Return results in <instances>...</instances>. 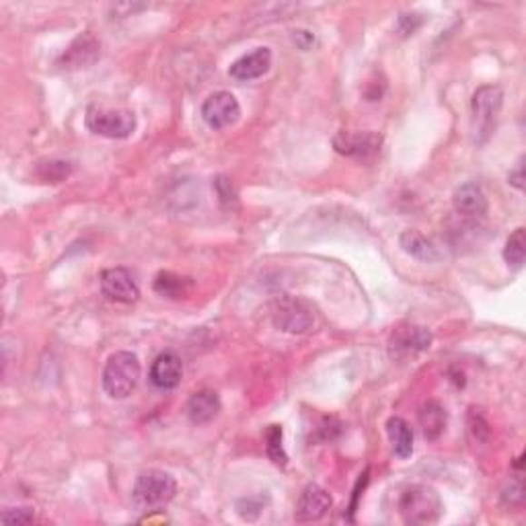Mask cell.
<instances>
[{"label":"cell","instance_id":"obj_4","mask_svg":"<svg viewBox=\"0 0 526 526\" xmlns=\"http://www.w3.org/2000/svg\"><path fill=\"white\" fill-rule=\"evenodd\" d=\"M140 360L132 352H115L109 356L104 368V389L107 397L112 399H125L134 392L140 381Z\"/></svg>","mask_w":526,"mask_h":526},{"label":"cell","instance_id":"obj_5","mask_svg":"<svg viewBox=\"0 0 526 526\" xmlns=\"http://www.w3.org/2000/svg\"><path fill=\"white\" fill-rule=\"evenodd\" d=\"M84 124L93 134L104 136L109 140L130 138L136 130V115L128 109H107L99 105H91L86 109Z\"/></svg>","mask_w":526,"mask_h":526},{"label":"cell","instance_id":"obj_6","mask_svg":"<svg viewBox=\"0 0 526 526\" xmlns=\"http://www.w3.org/2000/svg\"><path fill=\"white\" fill-rule=\"evenodd\" d=\"M273 325H276L280 332L286 333H306L309 329L315 325V311H313L311 304H306L304 301H298L293 296H284L273 304L272 313Z\"/></svg>","mask_w":526,"mask_h":526},{"label":"cell","instance_id":"obj_11","mask_svg":"<svg viewBox=\"0 0 526 526\" xmlns=\"http://www.w3.org/2000/svg\"><path fill=\"white\" fill-rule=\"evenodd\" d=\"M452 206L462 221L473 223L488 214V198H485L481 185L475 182H467L457 187L452 195Z\"/></svg>","mask_w":526,"mask_h":526},{"label":"cell","instance_id":"obj_10","mask_svg":"<svg viewBox=\"0 0 526 526\" xmlns=\"http://www.w3.org/2000/svg\"><path fill=\"white\" fill-rule=\"evenodd\" d=\"M101 293H104L112 303L132 304L138 301L140 290L136 280L132 278V273L124 268H109L101 272L99 278Z\"/></svg>","mask_w":526,"mask_h":526},{"label":"cell","instance_id":"obj_14","mask_svg":"<svg viewBox=\"0 0 526 526\" xmlns=\"http://www.w3.org/2000/svg\"><path fill=\"white\" fill-rule=\"evenodd\" d=\"M184 362L175 352H163L151 366V382L161 391H173L182 382Z\"/></svg>","mask_w":526,"mask_h":526},{"label":"cell","instance_id":"obj_19","mask_svg":"<svg viewBox=\"0 0 526 526\" xmlns=\"http://www.w3.org/2000/svg\"><path fill=\"white\" fill-rule=\"evenodd\" d=\"M399 243H402L405 253H410L412 257L420 259V262L430 263V262H436V259L441 257L438 249L434 247V243L423 237V234L418 231H405L402 237H399Z\"/></svg>","mask_w":526,"mask_h":526},{"label":"cell","instance_id":"obj_17","mask_svg":"<svg viewBox=\"0 0 526 526\" xmlns=\"http://www.w3.org/2000/svg\"><path fill=\"white\" fill-rule=\"evenodd\" d=\"M387 436L392 446V452L399 459H410L413 454V430L410 423L399 415H392L387 422Z\"/></svg>","mask_w":526,"mask_h":526},{"label":"cell","instance_id":"obj_16","mask_svg":"<svg viewBox=\"0 0 526 526\" xmlns=\"http://www.w3.org/2000/svg\"><path fill=\"white\" fill-rule=\"evenodd\" d=\"M221 407L223 403L216 391L202 389L194 392L190 402H187V418H190L195 426H203V423H210L221 413Z\"/></svg>","mask_w":526,"mask_h":526},{"label":"cell","instance_id":"obj_20","mask_svg":"<svg viewBox=\"0 0 526 526\" xmlns=\"http://www.w3.org/2000/svg\"><path fill=\"white\" fill-rule=\"evenodd\" d=\"M524 255H526V237H524V229H516L512 234H510L504 247V259L510 268L521 270L524 265Z\"/></svg>","mask_w":526,"mask_h":526},{"label":"cell","instance_id":"obj_23","mask_svg":"<svg viewBox=\"0 0 526 526\" xmlns=\"http://www.w3.org/2000/svg\"><path fill=\"white\" fill-rule=\"evenodd\" d=\"M265 451H268V457L273 461V465L286 467L288 457L284 452V446H282V428L280 426H270L265 432Z\"/></svg>","mask_w":526,"mask_h":526},{"label":"cell","instance_id":"obj_8","mask_svg":"<svg viewBox=\"0 0 526 526\" xmlns=\"http://www.w3.org/2000/svg\"><path fill=\"white\" fill-rule=\"evenodd\" d=\"M202 117L212 130L229 128L241 117V105L237 97L229 91H218L203 101Z\"/></svg>","mask_w":526,"mask_h":526},{"label":"cell","instance_id":"obj_26","mask_svg":"<svg viewBox=\"0 0 526 526\" xmlns=\"http://www.w3.org/2000/svg\"><path fill=\"white\" fill-rule=\"evenodd\" d=\"M293 39H294V44L298 45L301 50H309L313 44H315V35L311 34V31H304V29H298L293 34Z\"/></svg>","mask_w":526,"mask_h":526},{"label":"cell","instance_id":"obj_9","mask_svg":"<svg viewBox=\"0 0 526 526\" xmlns=\"http://www.w3.org/2000/svg\"><path fill=\"white\" fill-rule=\"evenodd\" d=\"M432 343V333L426 327L405 325L397 327L391 335V356L399 360H407L426 352Z\"/></svg>","mask_w":526,"mask_h":526},{"label":"cell","instance_id":"obj_27","mask_svg":"<svg viewBox=\"0 0 526 526\" xmlns=\"http://www.w3.org/2000/svg\"><path fill=\"white\" fill-rule=\"evenodd\" d=\"M508 184L514 185L516 190H521V192L524 190V161H522V159H521V163L516 164L514 171H510Z\"/></svg>","mask_w":526,"mask_h":526},{"label":"cell","instance_id":"obj_2","mask_svg":"<svg viewBox=\"0 0 526 526\" xmlns=\"http://www.w3.org/2000/svg\"><path fill=\"white\" fill-rule=\"evenodd\" d=\"M501 104H504V91L500 84H485L475 91L473 101H471V132H473V143L477 146H483L491 138Z\"/></svg>","mask_w":526,"mask_h":526},{"label":"cell","instance_id":"obj_21","mask_svg":"<svg viewBox=\"0 0 526 526\" xmlns=\"http://www.w3.org/2000/svg\"><path fill=\"white\" fill-rule=\"evenodd\" d=\"M73 173V164L66 161H42L37 163V177L45 184H62Z\"/></svg>","mask_w":526,"mask_h":526},{"label":"cell","instance_id":"obj_25","mask_svg":"<svg viewBox=\"0 0 526 526\" xmlns=\"http://www.w3.org/2000/svg\"><path fill=\"white\" fill-rule=\"evenodd\" d=\"M216 187H218V195H221V200H223L224 203L237 200V194L233 192V185H231L229 179L221 177V179H218V182H216Z\"/></svg>","mask_w":526,"mask_h":526},{"label":"cell","instance_id":"obj_3","mask_svg":"<svg viewBox=\"0 0 526 526\" xmlns=\"http://www.w3.org/2000/svg\"><path fill=\"white\" fill-rule=\"evenodd\" d=\"M177 483L173 475L161 469H146L138 475L134 490H132V500L138 510L151 512V510H161L175 498Z\"/></svg>","mask_w":526,"mask_h":526},{"label":"cell","instance_id":"obj_12","mask_svg":"<svg viewBox=\"0 0 526 526\" xmlns=\"http://www.w3.org/2000/svg\"><path fill=\"white\" fill-rule=\"evenodd\" d=\"M333 500L329 496V491L321 488V485H306L303 490L301 498L296 501L294 518L298 522H315L321 521L329 510H332Z\"/></svg>","mask_w":526,"mask_h":526},{"label":"cell","instance_id":"obj_7","mask_svg":"<svg viewBox=\"0 0 526 526\" xmlns=\"http://www.w3.org/2000/svg\"><path fill=\"white\" fill-rule=\"evenodd\" d=\"M382 136L376 132H337L333 148L343 156L356 161H372L381 153Z\"/></svg>","mask_w":526,"mask_h":526},{"label":"cell","instance_id":"obj_15","mask_svg":"<svg viewBox=\"0 0 526 526\" xmlns=\"http://www.w3.org/2000/svg\"><path fill=\"white\" fill-rule=\"evenodd\" d=\"M272 66V50L270 48H257L251 54H245L239 60H234L229 74L234 81H255V78H262L268 73Z\"/></svg>","mask_w":526,"mask_h":526},{"label":"cell","instance_id":"obj_13","mask_svg":"<svg viewBox=\"0 0 526 526\" xmlns=\"http://www.w3.org/2000/svg\"><path fill=\"white\" fill-rule=\"evenodd\" d=\"M99 52H101L99 39L86 31V34L78 35L74 42L70 44V48L62 54L60 66L68 68V70L86 68L99 58Z\"/></svg>","mask_w":526,"mask_h":526},{"label":"cell","instance_id":"obj_24","mask_svg":"<svg viewBox=\"0 0 526 526\" xmlns=\"http://www.w3.org/2000/svg\"><path fill=\"white\" fill-rule=\"evenodd\" d=\"M0 521L5 524H31L35 521L34 508H11L0 514Z\"/></svg>","mask_w":526,"mask_h":526},{"label":"cell","instance_id":"obj_1","mask_svg":"<svg viewBox=\"0 0 526 526\" xmlns=\"http://www.w3.org/2000/svg\"><path fill=\"white\" fill-rule=\"evenodd\" d=\"M399 514H402L405 524L412 526H428L441 521L444 512L442 500L434 488L423 483H413L405 488L397 501Z\"/></svg>","mask_w":526,"mask_h":526},{"label":"cell","instance_id":"obj_18","mask_svg":"<svg viewBox=\"0 0 526 526\" xmlns=\"http://www.w3.org/2000/svg\"><path fill=\"white\" fill-rule=\"evenodd\" d=\"M420 426L426 441H438L446 428V410L438 402H428L420 412Z\"/></svg>","mask_w":526,"mask_h":526},{"label":"cell","instance_id":"obj_22","mask_svg":"<svg viewBox=\"0 0 526 526\" xmlns=\"http://www.w3.org/2000/svg\"><path fill=\"white\" fill-rule=\"evenodd\" d=\"M190 286V282L185 278H179V276H173L169 272H163L156 276L154 280V290L163 296L167 298H182L187 294V288Z\"/></svg>","mask_w":526,"mask_h":526}]
</instances>
